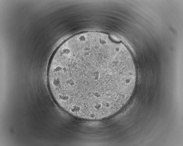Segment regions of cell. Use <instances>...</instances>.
Masks as SVG:
<instances>
[{"label":"cell","instance_id":"6da1fadb","mask_svg":"<svg viewBox=\"0 0 183 146\" xmlns=\"http://www.w3.org/2000/svg\"><path fill=\"white\" fill-rule=\"evenodd\" d=\"M136 75L133 64L115 46L87 41L55 53L47 79L52 96L63 109L77 117L98 120L127 103Z\"/></svg>","mask_w":183,"mask_h":146}]
</instances>
